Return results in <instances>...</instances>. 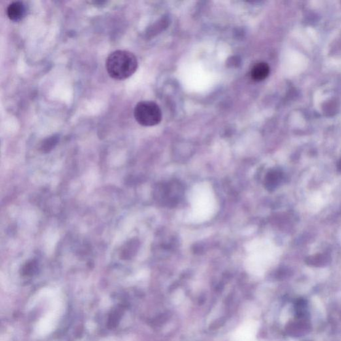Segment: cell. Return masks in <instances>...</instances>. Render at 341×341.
Instances as JSON below:
<instances>
[{
  "instance_id": "3",
  "label": "cell",
  "mask_w": 341,
  "mask_h": 341,
  "mask_svg": "<svg viewBox=\"0 0 341 341\" xmlns=\"http://www.w3.org/2000/svg\"><path fill=\"white\" fill-rule=\"evenodd\" d=\"M6 13L10 20L19 21L26 14V7L22 2H13L8 6Z\"/></svg>"
},
{
  "instance_id": "7",
  "label": "cell",
  "mask_w": 341,
  "mask_h": 341,
  "mask_svg": "<svg viewBox=\"0 0 341 341\" xmlns=\"http://www.w3.org/2000/svg\"><path fill=\"white\" fill-rule=\"evenodd\" d=\"M134 247H135L134 241H133V242L127 243L126 245H125L124 247L122 249V251H121V257H122L123 259H128V257H129V256H133L134 249L132 248Z\"/></svg>"
},
{
  "instance_id": "6",
  "label": "cell",
  "mask_w": 341,
  "mask_h": 341,
  "mask_svg": "<svg viewBox=\"0 0 341 341\" xmlns=\"http://www.w3.org/2000/svg\"><path fill=\"white\" fill-rule=\"evenodd\" d=\"M328 257L325 255H317L308 258L306 260V263L309 265L315 266L324 265L327 263Z\"/></svg>"
},
{
  "instance_id": "2",
  "label": "cell",
  "mask_w": 341,
  "mask_h": 341,
  "mask_svg": "<svg viewBox=\"0 0 341 341\" xmlns=\"http://www.w3.org/2000/svg\"><path fill=\"white\" fill-rule=\"evenodd\" d=\"M134 117L138 123L143 126H154L161 122L162 112L155 102L142 101L135 106Z\"/></svg>"
},
{
  "instance_id": "9",
  "label": "cell",
  "mask_w": 341,
  "mask_h": 341,
  "mask_svg": "<svg viewBox=\"0 0 341 341\" xmlns=\"http://www.w3.org/2000/svg\"><path fill=\"white\" fill-rule=\"evenodd\" d=\"M238 60V59H237V57H235V58H234V57H232V59H229V64H231L232 66H236L240 63Z\"/></svg>"
},
{
  "instance_id": "4",
  "label": "cell",
  "mask_w": 341,
  "mask_h": 341,
  "mask_svg": "<svg viewBox=\"0 0 341 341\" xmlns=\"http://www.w3.org/2000/svg\"><path fill=\"white\" fill-rule=\"evenodd\" d=\"M270 73V67L268 64L265 62H260L256 64L251 70V78L255 82H261L267 78Z\"/></svg>"
},
{
  "instance_id": "10",
  "label": "cell",
  "mask_w": 341,
  "mask_h": 341,
  "mask_svg": "<svg viewBox=\"0 0 341 341\" xmlns=\"http://www.w3.org/2000/svg\"><path fill=\"white\" fill-rule=\"evenodd\" d=\"M338 169L339 170L340 172H341V159H340V161L339 162V163H338Z\"/></svg>"
},
{
  "instance_id": "1",
  "label": "cell",
  "mask_w": 341,
  "mask_h": 341,
  "mask_svg": "<svg viewBox=\"0 0 341 341\" xmlns=\"http://www.w3.org/2000/svg\"><path fill=\"white\" fill-rule=\"evenodd\" d=\"M138 61L133 53L126 50H116L110 53L106 59L107 72L116 80L129 78L137 70Z\"/></svg>"
},
{
  "instance_id": "8",
  "label": "cell",
  "mask_w": 341,
  "mask_h": 341,
  "mask_svg": "<svg viewBox=\"0 0 341 341\" xmlns=\"http://www.w3.org/2000/svg\"><path fill=\"white\" fill-rule=\"evenodd\" d=\"M281 180V176L279 173L277 172H272L268 176L267 185L269 188L276 187Z\"/></svg>"
},
{
  "instance_id": "5",
  "label": "cell",
  "mask_w": 341,
  "mask_h": 341,
  "mask_svg": "<svg viewBox=\"0 0 341 341\" xmlns=\"http://www.w3.org/2000/svg\"><path fill=\"white\" fill-rule=\"evenodd\" d=\"M59 137L57 135H53L47 138L43 142L41 146V150L45 153H49L52 151L58 143Z\"/></svg>"
}]
</instances>
